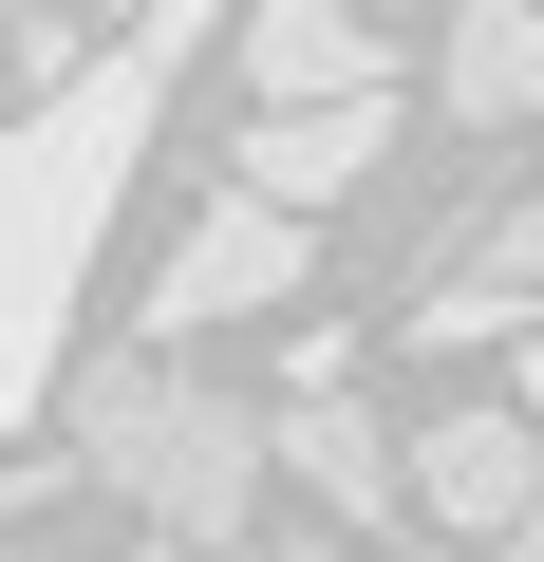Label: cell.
Returning <instances> with one entry per match:
<instances>
[{
  "instance_id": "cell-4",
  "label": "cell",
  "mask_w": 544,
  "mask_h": 562,
  "mask_svg": "<svg viewBox=\"0 0 544 562\" xmlns=\"http://www.w3.org/2000/svg\"><path fill=\"white\" fill-rule=\"evenodd\" d=\"M469 338H544V188H525V206H488V225L432 262L413 357H469Z\"/></svg>"
},
{
  "instance_id": "cell-5",
  "label": "cell",
  "mask_w": 544,
  "mask_h": 562,
  "mask_svg": "<svg viewBox=\"0 0 544 562\" xmlns=\"http://www.w3.org/2000/svg\"><path fill=\"white\" fill-rule=\"evenodd\" d=\"M357 169H395V94H301V113H244V206H338Z\"/></svg>"
},
{
  "instance_id": "cell-6",
  "label": "cell",
  "mask_w": 544,
  "mask_h": 562,
  "mask_svg": "<svg viewBox=\"0 0 544 562\" xmlns=\"http://www.w3.org/2000/svg\"><path fill=\"white\" fill-rule=\"evenodd\" d=\"M263 469H282L320 525H395V431L320 375V394H282V413H263Z\"/></svg>"
},
{
  "instance_id": "cell-8",
  "label": "cell",
  "mask_w": 544,
  "mask_h": 562,
  "mask_svg": "<svg viewBox=\"0 0 544 562\" xmlns=\"http://www.w3.org/2000/svg\"><path fill=\"white\" fill-rule=\"evenodd\" d=\"M244 94L301 113V94H395V57L338 20V0H244Z\"/></svg>"
},
{
  "instance_id": "cell-3",
  "label": "cell",
  "mask_w": 544,
  "mask_h": 562,
  "mask_svg": "<svg viewBox=\"0 0 544 562\" xmlns=\"http://www.w3.org/2000/svg\"><path fill=\"white\" fill-rule=\"evenodd\" d=\"M263 301H301V206H207L188 244H169V301H151V338H225V319H263Z\"/></svg>"
},
{
  "instance_id": "cell-10",
  "label": "cell",
  "mask_w": 544,
  "mask_h": 562,
  "mask_svg": "<svg viewBox=\"0 0 544 562\" xmlns=\"http://www.w3.org/2000/svg\"><path fill=\"white\" fill-rule=\"evenodd\" d=\"M263 562H357V525H282V543H263Z\"/></svg>"
},
{
  "instance_id": "cell-9",
  "label": "cell",
  "mask_w": 544,
  "mask_h": 562,
  "mask_svg": "<svg viewBox=\"0 0 544 562\" xmlns=\"http://www.w3.org/2000/svg\"><path fill=\"white\" fill-rule=\"evenodd\" d=\"M451 113L469 132H525L544 113V0H451Z\"/></svg>"
},
{
  "instance_id": "cell-12",
  "label": "cell",
  "mask_w": 544,
  "mask_h": 562,
  "mask_svg": "<svg viewBox=\"0 0 544 562\" xmlns=\"http://www.w3.org/2000/svg\"><path fill=\"white\" fill-rule=\"evenodd\" d=\"M525 431H544V338H525Z\"/></svg>"
},
{
  "instance_id": "cell-11",
  "label": "cell",
  "mask_w": 544,
  "mask_h": 562,
  "mask_svg": "<svg viewBox=\"0 0 544 562\" xmlns=\"http://www.w3.org/2000/svg\"><path fill=\"white\" fill-rule=\"evenodd\" d=\"M507 562H544V487H525V506H507Z\"/></svg>"
},
{
  "instance_id": "cell-1",
  "label": "cell",
  "mask_w": 544,
  "mask_h": 562,
  "mask_svg": "<svg viewBox=\"0 0 544 562\" xmlns=\"http://www.w3.org/2000/svg\"><path fill=\"white\" fill-rule=\"evenodd\" d=\"M188 20H207V0H151L113 57H76L20 132H0V431H20V413L57 394V357H76L95 244H113V206H132V169H151V132H169Z\"/></svg>"
},
{
  "instance_id": "cell-7",
  "label": "cell",
  "mask_w": 544,
  "mask_h": 562,
  "mask_svg": "<svg viewBox=\"0 0 544 562\" xmlns=\"http://www.w3.org/2000/svg\"><path fill=\"white\" fill-rule=\"evenodd\" d=\"M395 487H413L432 525H469V543H507V506L544 487V431H525V413H432V431L395 450Z\"/></svg>"
},
{
  "instance_id": "cell-2",
  "label": "cell",
  "mask_w": 544,
  "mask_h": 562,
  "mask_svg": "<svg viewBox=\"0 0 544 562\" xmlns=\"http://www.w3.org/2000/svg\"><path fill=\"white\" fill-rule=\"evenodd\" d=\"M76 469L113 506H151V543H244L263 506V413L188 357H95L76 375Z\"/></svg>"
}]
</instances>
